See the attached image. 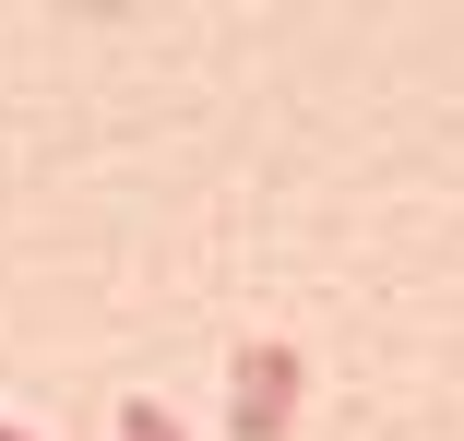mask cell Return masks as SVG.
<instances>
[{
    "label": "cell",
    "instance_id": "cell-2",
    "mask_svg": "<svg viewBox=\"0 0 464 441\" xmlns=\"http://www.w3.org/2000/svg\"><path fill=\"white\" fill-rule=\"evenodd\" d=\"M120 441H191V429H179L155 394H131V406H120Z\"/></svg>",
    "mask_w": 464,
    "mask_h": 441
},
{
    "label": "cell",
    "instance_id": "cell-3",
    "mask_svg": "<svg viewBox=\"0 0 464 441\" xmlns=\"http://www.w3.org/2000/svg\"><path fill=\"white\" fill-rule=\"evenodd\" d=\"M0 441H36V429H13V417H0Z\"/></svg>",
    "mask_w": 464,
    "mask_h": 441
},
{
    "label": "cell",
    "instance_id": "cell-1",
    "mask_svg": "<svg viewBox=\"0 0 464 441\" xmlns=\"http://www.w3.org/2000/svg\"><path fill=\"white\" fill-rule=\"evenodd\" d=\"M298 394H310V370H298V346H274V334H250L238 358H227V429H238V441H286V429H298Z\"/></svg>",
    "mask_w": 464,
    "mask_h": 441
}]
</instances>
